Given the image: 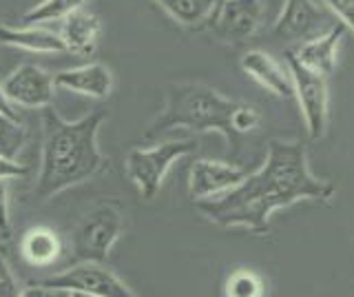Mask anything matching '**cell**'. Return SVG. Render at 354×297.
Returning a JSON list of instances; mask_svg holds the SVG:
<instances>
[{"mask_svg": "<svg viewBox=\"0 0 354 297\" xmlns=\"http://www.w3.org/2000/svg\"><path fill=\"white\" fill-rule=\"evenodd\" d=\"M346 34V27L341 23L332 25L330 29H326L324 34H319L317 38H310L306 42H301L297 49H292V53L297 56V60L306 64L308 69H313L321 75H328L335 71L337 60H339V45L341 38Z\"/></svg>", "mask_w": 354, "mask_h": 297, "instance_id": "obj_14", "label": "cell"}, {"mask_svg": "<svg viewBox=\"0 0 354 297\" xmlns=\"http://www.w3.org/2000/svg\"><path fill=\"white\" fill-rule=\"evenodd\" d=\"M261 16V0H217L206 27L226 45H241L257 34Z\"/></svg>", "mask_w": 354, "mask_h": 297, "instance_id": "obj_8", "label": "cell"}, {"mask_svg": "<svg viewBox=\"0 0 354 297\" xmlns=\"http://www.w3.org/2000/svg\"><path fill=\"white\" fill-rule=\"evenodd\" d=\"M100 31H102V23L97 20V16L84 12V9H77V12L64 18L60 38L66 51L77 53V56H88L97 45Z\"/></svg>", "mask_w": 354, "mask_h": 297, "instance_id": "obj_17", "label": "cell"}, {"mask_svg": "<svg viewBox=\"0 0 354 297\" xmlns=\"http://www.w3.org/2000/svg\"><path fill=\"white\" fill-rule=\"evenodd\" d=\"M197 149V142L186 140H164L160 145L149 149H131L127 153V175L136 184L138 193L144 200H153L160 193V186L166 173L177 160H182L188 153Z\"/></svg>", "mask_w": 354, "mask_h": 297, "instance_id": "obj_5", "label": "cell"}, {"mask_svg": "<svg viewBox=\"0 0 354 297\" xmlns=\"http://www.w3.org/2000/svg\"><path fill=\"white\" fill-rule=\"evenodd\" d=\"M237 105L204 82H169L164 91V109L149 125L144 140H160L171 131H217L228 147L237 149L239 136L232 129Z\"/></svg>", "mask_w": 354, "mask_h": 297, "instance_id": "obj_3", "label": "cell"}, {"mask_svg": "<svg viewBox=\"0 0 354 297\" xmlns=\"http://www.w3.org/2000/svg\"><path fill=\"white\" fill-rule=\"evenodd\" d=\"M27 175V167L22 162L0 156V180H14V178H25Z\"/></svg>", "mask_w": 354, "mask_h": 297, "instance_id": "obj_26", "label": "cell"}, {"mask_svg": "<svg viewBox=\"0 0 354 297\" xmlns=\"http://www.w3.org/2000/svg\"><path fill=\"white\" fill-rule=\"evenodd\" d=\"M286 67L292 75L295 100L301 109L308 136L310 140H321L326 136L330 120V93L326 75L308 69L306 64L299 62L292 49L286 51Z\"/></svg>", "mask_w": 354, "mask_h": 297, "instance_id": "obj_6", "label": "cell"}, {"mask_svg": "<svg viewBox=\"0 0 354 297\" xmlns=\"http://www.w3.org/2000/svg\"><path fill=\"white\" fill-rule=\"evenodd\" d=\"M49 295H51V291H47L44 286H40L36 282H31L29 286H25V289L20 291L18 297H49Z\"/></svg>", "mask_w": 354, "mask_h": 297, "instance_id": "obj_28", "label": "cell"}, {"mask_svg": "<svg viewBox=\"0 0 354 297\" xmlns=\"http://www.w3.org/2000/svg\"><path fill=\"white\" fill-rule=\"evenodd\" d=\"M106 111L64 120L55 109H42V153L36 178V197L47 202L66 189L97 178L109 169V158L97 147Z\"/></svg>", "mask_w": 354, "mask_h": 297, "instance_id": "obj_2", "label": "cell"}, {"mask_svg": "<svg viewBox=\"0 0 354 297\" xmlns=\"http://www.w3.org/2000/svg\"><path fill=\"white\" fill-rule=\"evenodd\" d=\"M64 251L62 237L58 231L49 226H31L25 231L20 240V255L27 264L36 269H47L53 262H58Z\"/></svg>", "mask_w": 354, "mask_h": 297, "instance_id": "obj_15", "label": "cell"}, {"mask_svg": "<svg viewBox=\"0 0 354 297\" xmlns=\"http://www.w3.org/2000/svg\"><path fill=\"white\" fill-rule=\"evenodd\" d=\"M324 3L339 18V23L354 36V0H324Z\"/></svg>", "mask_w": 354, "mask_h": 297, "instance_id": "obj_24", "label": "cell"}, {"mask_svg": "<svg viewBox=\"0 0 354 297\" xmlns=\"http://www.w3.org/2000/svg\"><path fill=\"white\" fill-rule=\"evenodd\" d=\"M69 297H100V295H91V293H82V291H69Z\"/></svg>", "mask_w": 354, "mask_h": 297, "instance_id": "obj_29", "label": "cell"}, {"mask_svg": "<svg viewBox=\"0 0 354 297\" xmlns=\"http://www.w3.org/2000/svg\"><path fill=\"white\" fill-rule=\"evenodd\" d=\"M53 80L60 89L95 98V100H104L113 91V73L102 62H86L80 67L58 71Z\"/></svg>", "mask_w": 354, "mask_h": 297, "instance_id": "obj_13", "label": "cell"}, {"mask_svg": "<svg viewBox=\"0 0 354 297\" xmlns=\"http://www.w3.org/2000/svg\"><path fill=\"white\" fill-rule=\"evenodd\" d=\"M88 0H40L36 7L20 16L22 25H40V23H55V20H64L77 9H82Z\"/></svg>", "mask_w": 354, "mask_h": 297, "instance_id": "obj_19", "label": "cell"}, {"mask_svg": "<svg viewBox=\"0 0 354 297\" xmlns=\"http://www.w3.org/2000/svg\"><path fill=\"white\" fill-rule=\"evenodd\" d=\"M0 114L7 116V118H11V120H16V123H22L16 105L9 100L7 93H5V89H3V82H0Z\"/></svg>", "mask_w": 354, "mask_h": 297, "instance_id": "obj_27", "label": "cell"}, {"mask_svg": "<svg viewBox=\"0 0 354 297\" xmlns=\"http://www.w3.org/2000/svg\"><path fill=\"white\" fill-rule=\"evenodd\" d=\"M261 125V114L254 105L239 102L235 114H232V129L237 136H248L252 131H257Z\"/></svg>", "mask_w": 354, "mask_h": 297, "instance_id": "obj_22", "label": "cell"}, {"mask_svg": "<svg viewBox=\"0 0 354 297\" xmlns=\"http://www.w3.org/2000/svg\"><path fill=\"white\" fill-rule=\"evenodd\" d=\"M27 142V129L22 123H16L7 116L0 114V156L18 160V153Z\"/></svg>", "mask_w": 354, "mask_h": 297, "instance_id": "obj_21", "label": "cell"}, {"mask_svg": "<svg viewBox=\"0 0 354 297\" xmlns=\"http://www.w3.org/2000/svg\"><path fill=\"white\" fill-rule=\"evenodd\" d=\"M337 189L321 180L308 164V149L297 140H270L261 167L248 173L235 189L210 200L195 202L197 211L221 228H246L250 233H270V217L279 208L313 200L328 204Z\"/></svg>", "mask_w": 354, "mask_h": 297, "instance_id": "obj_1", "label": "cell"}, {"mask_svg": "<svg viewBox=\"0 0 354 297\" xmlns=\"http://www.w3.org/2000/svg\"><path fill=\"white\" fill-rule=\"evenodd\" d=\"M266 282L250 269L232 271L224 284V297H263Z\"/></svg>", "mask_w": 354, "mask_h": 297, "instance_id": "obj_20", "label": "cell"}, {"mask_svg": "<svg viewBox=\"0 0 354 297\" xmlns=\"http://www.w3.org/2000/svg\"><path fill=\"white\" fill-rule=\"evenodd\" d=\"M36 284L44 286V289L51 293L82 291V293H91L100 297H138L113 271L97 262L69 264L62 273L44 278Z\"/></svg>", "mask_w": 354, "mask_h": 297, "instance_id": "obj_7", "label": "cell"}, {"mask_svg": "<svg viewBox=\"0 0 354 297\" xmlns=\"http://www.w3.org/2000/svg\"><path fill=\"white\" fill-rule=\"evenodd\" d=\"M22 291V286L18 282V278L11 271L7 258L0 253V297H18Z\"/></svg>", "mask_w": 354, "mask_h": 297, "instance_id": "obj_23", "label": "cell"}, {"mask_svg": "<svg viewBox=\"0 0 354 297\" xmlns=\"http://www.w3.org/2000/svg\"><path fill=\"white\" fill-rule=\"evenodd\" d=\"M177 25L199 29L208 23L210 14L217 7V0H155Z\"/></svg>", "mask_w": 354, "mask_h": 297, "instance_id": "obj_18", "label": "cell"}, {"mask_svg": "<svg viewBox=\"0 0 354 297\" xmlns=\"http://www.w3.org/2000/svg\"><path fill=\"white\" fill-rule=\"evenodd\" d=\"M326 29V14L313 0H286L279 18L274 20L272 36L288 42H306L317 38Z\"/></svg>", "mask_w": 354, "mask_h": 297, "instance_id": "obj_11", "label": "cell"}, {"mask_svg": "<svg viewBox=\"0 0 354 297\" xmlns=\"http://www.w3.org/2000/svg\"><path fill=\"white\" fill-rule=\"evenodd\" d=\"M0 237H11V208H9V186L7 180H0Z\"/></svg>", "mask_w": 354, "mask_h": 297, "instance_id": "obj_25", "label": "cell"}, {"mask_svg": "<svg viewBox=\"0 0 354 297\" xmlns=\"http://www.w3.org/2000/svg\"><path fill=\"white\" fill-rule=\"evenodd\" d=\"M3 89L16 107L44 109L53 102L58 87L49 71H44L38 64L25 62L3 80Z\"/></svg>", "mask_w": 354, "mask_h": 297, "instance_id": "obj_9", "label": "cell"}, {"mask_svg": "<svg viewBox=\"0 0 354 297\" xmlns=\"http://www.w3.org/2000/svg\"><path fill=\"white\" fill-rule=\"evenodd\" d=\"M239 67L243 73L250 75L254 82L261 84L272 96L283 98V100L295 98V84L290 71L281 62H277L270 53H266L261 49H250L241 56Z\"/></svg>", "mask_w": 354, "mask_h": 297, "instance_id": "obj_12", "label": "cell"}, {"mask_svg": "<svg viewBox=\"0 0 354 297\" xmlns=\"http://www.w3.org/2000/svg\"><path fill=\"white\" fill-rule=\"evenodd\" d=\"M124 233V206L118 197H102L80 217L71 233L69 264H104Z\"/></svg>", "mask_w": 354, "mask_h": 297, "instance_id": "obj_4", "label": "cell"}, {"mask_svg": "<svg viewBox=\"0 0 354 297\" xmlns=\"http://www.w3.org/2000/svg\"><path fill=\"white\" fill-rule=\"evenodd\" d=\"M0 45L14 47V49H25V51H36V53H62V51H66L60 34L40 29L36 25L11 27V25L0 23Z\"/></svg>", "mask_w": 354, "mask_h": 297, "instance_id": "obj_16", "label": "cell"}, {"mask_svg": "<svg viewBox=\"0 0 354 297\" xmlns=\"http://www.w3.org/2000/svg\"><path fill=\"white\" fill-rule=\"evenodd\" d=\"M246 175L248 171L235 167V164L199 158L188 169V195L195 202L210 200V197H217L235 189L237 184L246 180Z\"/></svg>", "mask_w": 354, "mask_h": 297, "instance_id": "obj_10", "label": "cell"}]
</instances>
